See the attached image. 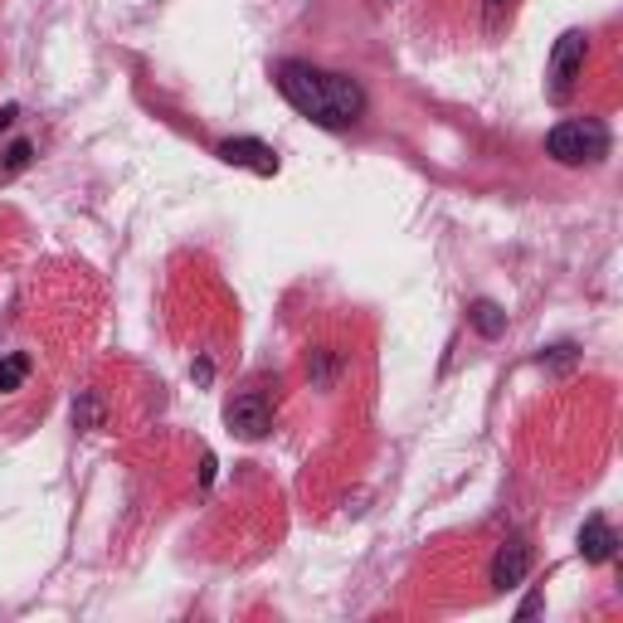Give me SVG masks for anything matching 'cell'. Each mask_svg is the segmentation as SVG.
Wrapping results in <instances>:
<instances>
[{
	"mask_svg": "<svg viewBox=\"0 0 623 623\" xmlns=\"http://www.w3.org/2000/svg\"><path fill=\"white\" fill-rule=\"evenodd\" d=\"M74 419H78V424H84V429L93 424V419H98V404H93V394H84V400L74 404Z\"/></svg>",
	"mask_w": 623,
	"mask_h": 623,
	"instance_id": "obj_12",
	"label": "cell"
},
{
	"mask_svg": "<svg viewBox=\"0 0 623 623\" xmlns=\"http://www.w3.org/2000/svg\"><path fill=\"white\" fill-rule=\"evenodd\" d=\"M546 156L560 166H594L609 156V127L599 118H565L546 132Z\"/></svg>",
	"mask_w": 623,
	"mask_h": 623,
	"instance_id": "obj_2",
	"label": "cell"
},
{
	"mask_svg": "<svg viewBox=\"0 0 623 623\" xmlns=\"http://www.w3.org/2000/svg\"><path fill=\"white\" fill-rule=\"evenodd\" d=\"M536 609H541V594H526V604L516 609V619H531V614H536Z\"/></svg>",
	"mask_w": 623,
	"mask_h": 623,
	"instance_id": "obj_14",
	"label": "cell"
},
{
	"mask_svg": "<svg viewBox=\"0 0 623 623\" xmlns=\"http://www.w3.org/2000/svg\"><path fill=\"white\" fill-rule=\"evenodd\" d=\"M25 376H30V356H25V351H10V356H0V394L20 390Z\"/></svg>",
	"mask_w": 623,
	"mask_h": 623,
	"instance_id": "obj_9",
	"label": "cell"
},
{
	"mask_svg": "<svg viewBox=\"0 0 623 623\" xmlns=\"http://www.w3.org/2000/svg\"><path fill=\"white\" fill-rule=\"evenodd\" d=\"M30 156H35V146H30V142H15V146L5 152V171H25Z\"/></svg>",
	"mask_w": 623,
	"mask_h": 623,
	"instance_id": "obj_11",
	"label": "cell"
},
{
	"mask_svg": "<svg viewBox=\"0 0 623 623\" xmlns=\"http://www.w3.org/2000/svg\"><path fill=\"white\" fill-rule=\"evenodd\" d=\"M15 122V108H0V127H10Z\"/></svg>",
	"mask_w": 623,
	"mask_h": 623,
	"instance_id": "obj_15",
	"label": "cell"
},
{
	"mask_svg": "<svg viewBox=\"0 0 623 623\" xmlns=\"http://www.w3.org/2000/svg\"><path fill=\"white\" fill-rule=\"evenodd\" d=\"M512 5H516V0H482V25L487 30H502V20L512 15Z\"/></svg>",
	"mask_w": 623,
	"mask_h": 623,
	"instance_id": "obj_10",
	"label": "cell"
},
{
	"mask_svg": "<svg viewBox=\"0 0 623 623\" xmlns=\"http://www.w3.org/2000/svg\"><path fill=\"white\" fill-rule=\"evenodd\" d=\"M531 570V550L521 541H507L502 550L492 555V589H516Z\"/></svg>",
	"mask_w": 623,
	"mask_h": 623,
	"instance_id": "obj_7",
	"label": "cell"
},
{
	"mask_svg": "<svg viewBox=\"0 0 623 623\" xmlns=\"http://www.w3.org/2000/svg\"><path fill=\"white\" fill-rule=\"evenodd\" d=\"M541 360H550V366H570V360H575V346H550V356H541Z\"/></svg>",
	"mask_w": 623,
	"mask_h": 623,
	"instance_id": "obj_13",
	"label": "cell"
},
{
	"mask_svg": "<svg viewBox=\"0 0 623 623\" xmlns=\"http://www.w3.org/2000/svg\"><path fill=\"white\" fill-rule=\"evenodd\" d=\"M214 156H220L224 166H244V171H254V176H278V152L258 137H230V142L214 146Z\"/></svg>",
	"mask_w": 623,
	"mask_h": 623,
	"instance_id": "obj_5",
	"label": "cell"
},
{
	"mask_svg": "<svg viewBox=\"0 0 623 623\" xmlns=\"http://www.w3.org/2000/svg\"><path fill=\"white\" fill-rule=\"evenodd\" d=\"M224 424H230L240 438H264L268 429H274V410H268V400L258 390H244L224 404Z\"/></svg>",
	"mask_w": 623,
	"mask_h": 623,
	"instance_id": "obj_4",
	"label": "cell"
},
{
	"mask_svg": "<svg viewBox=\"0 0 623 623\" xmlns=\"http://www.w3.org/2000/svg\"><path fill=\"white\" fill-rule=\"evenodd\" d=\"M580 555L589 565H609L619 555V536H614V526H609L604 516H589L580 526Z\"/></svg>",
	"mask_w": 623,
	"mask_h": 623,
	"instance_id": "obj_6",
	"label": "cell"
},
{
	"mask_svg": "<svg viewBox=\"0 0 623 623\" xmlns=\"http://www.w3.org/2000/svg\"><path fill=\"white\" fill-rule=\"evenodd\" d=\"M468 326H472L478 336H487V342H492V336H502V332H507V312L497 308L492 298H478V302L468 308Z\"/></svg>",
	"mask_w": 623,
	"mask_h": 623,
	"instance_id": "obj_8",
	"label": "cell"
},
{
	"mask_svg": "<svg viewBox=\"0 0 623 623\" xmlns=\"http://www.w3.org/2000/svg\"><path fill=\"white\" fill-rule=\"evenodd\" d=\"M274 84L302 118L316 122V127H326V132H346L366 118V88H360L351 74L316 69L308 59H282L274 69Z\"/></svg>",
	"mask_w": 623,
	"mask_h": 623,
	"instance_id": "obj_1",
	"label": "cell"
},
{
	"mask_svg": "<svg viewBox=\"0 0 623 623\" xmlns=\"http://www.w3.org/2000/svg\"><path fill=\"white\" fill-rule=\"evenodd\" d=\"M585 59H589L585 30H565V35L555 40L550 64H546V98L550 103H565V98L575 93V84H580V74H585Z\"/></svg>",
	"mask_w": 623,
	"mask_h": 623,
	"instance_id": "obj_3",
	"label": "cell"
}]
</instances>
